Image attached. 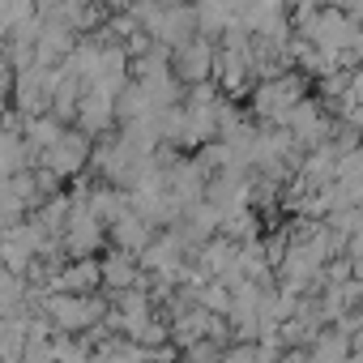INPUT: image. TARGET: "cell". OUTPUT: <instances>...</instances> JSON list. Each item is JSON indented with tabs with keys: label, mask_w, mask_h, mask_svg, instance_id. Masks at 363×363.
I'll return each instance as SVG.
<instances>
[{
	"label": "cell",
	"mask_w": 363,
	"mask_h": 363,
	"mask_svg": "<svg viewBox=\"0 0 363 363\" xmlns=\"http://www.w3.org/2000/svg\"><path fill=\"white\" fill-rule=\"evenodd\" d=\"M179 69H184V77H201V73L210 69V48L184 39V60H179Z\"/></svg>",
	"instance_id": "cell-1"
},
{
	"label": "cell",
	"mask_w": 363,
	"mask_h": 363,
	"mask_svg": "<svg viewBox=\"0 0 363 363\" xmlns=\"http://www.w3.org/2000/svg\"><path fill=\"white\" fill-rule=\"evenodd\" d=\"M116 235H120V244H128V248H141V244L150 240V235H145V223H141V218H133V214H128V218L120 214V223H116Z\"/></svg>",
	"instance_id": "cell-2"
},
{
	"label": "cell",
	"mask_w": 363,
	"mask_h": 363,
	"mask_svg": "<svg viewBox=\"0 0 363 363\" xmlns=\"http://www.w3.org/2000/svg\"><path fill=\"white\" fill-rule=\"evenodd\" d=\"M103 274H107V282H111V286H128V282H133V265H128L124 257L107 261V269H103Z\"/></svg>",
	"instance_id": "cell-3"
}]
</instances>
